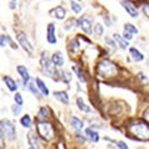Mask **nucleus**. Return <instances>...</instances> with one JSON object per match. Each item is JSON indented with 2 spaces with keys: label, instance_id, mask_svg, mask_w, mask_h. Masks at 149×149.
<instances>
[{
  "label": "nucleus",
  "instance_id": "72a5a7b5",
  "mask_svg": "<svg viewBox=\"0 0 149 149\" xmlns=\"http://www.w3.org/2000/svg\"><path fill=\"white\" fill-rule=\"evenodd\" d=\"M0 148H5V136L0 132Z\"/></svg>",
  "mask_w": 149,
  "mask_h": 149
},
{
  "label": "nucleus",
  "instance_id": "c9c22d12",
  "mask_svg": "<svg viewBox=\"0 0 149 149\" xmlns=\"http://www.w3.org/2000/svg\"><path fill=\"white\" fill-rule=\"evenodd\" d=\"M123 37H124L125 40H128V41H129V40H132V39H133V35H132V34H129V32H127V31H124V32H123Z\"/></svg>",
  "mask_w": 149,
  "mask_h": 149
},
{
  "label": "nucleus",
  "instance_id": "2eb2a0df",
  "mask_svg": "<svg viewBox=\"0 0 149 149\" xmlns=\"http://www.w3.org/2000/svg\"><path fill=\"white\" fill-rule=\"evenodd\" d=\"M51 14H52V16H55L57 20H63V19L66 17V9L62 5H58L51 11Z\"/></svg>",
  "mask_w": 149,
  "mask_h": 149
},
{
  "label": "nucleus",
  "instance_id": "e433bc0d",
  "mask_svg": "<svg viewBox=\"0 0 149 149\" xmlns=\"http://www.w3.org/2000/svg\"><path fill=\"white\" fill-rule=\"evenodd\" d=\"M143 118L147 120V122L149 123V108H147L146 111H144V113H143Z\"/></svg>",
  "mask_w": 149,
  "mask_h": 149
},
{
  "label": "nucleus",
  "instance_id": "9d476101",
  "mask_svg": "<svg viewBox=\"0 0 149 149\" xmlns=\"http://www.w3.org/2000/svg\"><path fill=\"white\" fill-rule=\"evenodd\" d=\"M122 6L127 10V13L129 14L132 17H138L139 16V13H138V10L136 9V6L133 5L132 3H129V1H127V0H122Z\"/></svg>",
  "mask_w": 149,
  "mask_h": 149
},
{
  "label": "nucleus",
  "instance_id": "20e7f679",
  "mask_svg": "<svg viewBox=\"0 0 149 149\" xmlns=\"http://www.w3.org/2000/svg\"><path fill=\"white\" fill-rule=\"evenodd\" d=\"M0 132H1L8 141H14L16 137V128L14 123L9 119L0 120Z\"/></svg>",
  "mask_w": 149,
  "mask_h": 149
},
{
  "label": "nucleus",
  "instance_id": "4c0bfd02",
  "mask_svg": "<svg viewBox=\"0 0 149 149\" xmlns=\"http://www.w3.org/2000/svg\"><path fill=\"white\" fill-rule=\"evenodd\" d=\"M14 1H16V0H14Z\"/></svg>",
  "mask_w": 149,
  "mask_h": 149
},
{
  "label": "nucleus",
  "instance_id": "5701e85b",
  "mask_svg": "<svg viewBox=\"0 0 149 149\" xmlns=\"http://www.w3.org/2000/svg\"><path fill=\"white\" fill-rule=\"evenodd\" d=\"M50 116V109L47 107H41L39 109V118L40 119H47Z\"/></svg>",
  "mask_w": 149,
  "mask_h": 149
},
{
  "label": "nucleus",
  "instance_id": "0eeeda50",
  "mask_svg": "<svg viewBox=\"0 0 149 149\" xmlns=\"http://www.w3.org/2000/svg\"><path fill=\"white\" fill-rule=\"evenodd\" d=\"M16 71H17L19 74H20V78L22 80L24 87L27 86V83H29V81H30V73H29V70H27V67L22 66V65H19V66H16Z\"/></svg>",
  "mask_w": 149,
  "mask_h": 149
},
{
  "label": "nucleus",
  "instance_id": "7ed1b4c3",
  "mask_svg": "<svg viewBox=\"0 0 149 149\" xmlns=\"http://www.w3.org/2000/svg\"><path fill=\"white\" fill-rule=\"evenodd\" d=\"M117 72H118L117 66L112 61H109V60H103V61H101L97 65V73L101 77H104V78L113 77L117 74Z\"/></svg>",
  "mask_w": 149,
  "mask_h": 149
},
{
  "label": "nucleus",
  "instance_id": "ddd939ff",
  "mask_svg": "<svg viewBox=\"0 0 149 149\" xmlns=\"http://www.w3.org/2000/svg\"><path fill=\"white\" fill-rule=\"evenodd\" d=\"M54 97L57 101L61 102L62 104H68L70 103L68 95H67V92H65V91H55L54 92Z\"/></svg>",
  "mask_w": 149,
  "mask_h": 149
},
{
  "label": "nucleus",
  "instance_id": "c85d7f7f",
  "mask_svg": "<svg viewBox=\"0 0 149 149\" xmlns=\"http://www.w3.org/2000/svg\"><path fill=\"white\" fill-rule=\"evenodd\" d=\"M14 101H15L16 104L21 106V107H22V104H24V98H22L21 93H19V92H15V95H14Z\"/></svg>",
  "mask_w": 149,
  "mask_h": 149
},
{
  "label": "nucleus",
  "instance_id": "f3484780",
  "mask_svg": "<svg viewBox=\"0 0 149 149\" xmlns=\"http://www.w3.org/2000/svg\"><path fill=\"white\" fill-rule=\"evenodd\" d=\"M129 54L134 62H142L144 60V55L142 52H139L138 49H136V47H129Z\"/></svg>",
  "mask_w": 149,
  "mask_h": 149
},
{
  "label": "nucleus",
  "instance_id": "f03ea898",
  "mask_svg": "<svg viewBox=\"0 0 149 149\" xmlns=\"http://www.w3.org/2000/svg\"><path fill=\"white\" fill-rule=\"evenodd\" d=\"M36 128H37V134H39V137L42 138L45 142H51L55 138L54 125L50 122H47V120L42 119L41 122H37Z\"/></svg>",
  "mask_w": 149,
  "mask_h": 149
},
{
  "label": "nucleus",
  "instance_id": "f704fd0d",
  "mask_svg": "<svg viewBox=\"0 0 149 149\" xmlns=\"http://www.w3.org/2000/svg\"><path fill=\"white\" fill-rule=\"evenodd\" d=\"M116 146H117V148H120V149H127L128 148V146L124 142H116Z\"/></svg>",
  "mask_w": 149,
  "mask_h": 149
},
{
  "label": "nucleus",
  "instance_id": "6e6552de",
  "mask_svg": "<svg viewBox=\"0 0 149 149\" xmlns=\"http://www.w3.org/2000/svg\"><path fill=\"white\" fill-rule=\"evenodd\" d=\"M56 26L55 24H49L47 25V36H46V40H47V42L50 45H56V42H57V39H56Z\"/></svg>",
  "mask_w": 149,
  "mask_h": 149
},
{
  "label": "nucleus",
  "instance_id": "393cba45",
  "mask_svg": "<svg viewBox=\"0 0 149 149\" xmlns=\"http://www.w3.org/2000/svg\"><path fill=\"white\" fill-rule=\"evenodd\" d=\"M123 30L124 31H127V32H129V34H132V35H136V34H138V29L134 25H132V24H124V26H123Z\"/></svg>",
  "mask_w": 149,
  "mask_h": 149
},
{
  "label": "nucleus",
  "instance_id": "7c9ffc66",
  "mask_svg": "<svg viewBox=\"0 0 149 149\" xmlns=\"http://www.w3.org/2000/svg\"><path fill=\"white\" fill-rule=\"evenodd\" d=\"M103 32H104L103 25H101V24H96L95 25V34L97 36H102V35H103Z\"/></svg>",
  "mask_w": 149,
  "mask_h": 149
},
{
  "label": "nucleus",
  "instance_id": "f257e3e1",
  "mask_svg": "<svg viewBox=\"0 0 149 149\" xmlns=\"http://www.w3.org/2000/svg\"><path fill=\"white\" fill-rule=\"evenodd\" d=\"M128 132L134 134L132 139L136 141H149V125L144 122H134L128 125Z\"/></svg>",
  "mask_w": 149,
  "mask_h": 149
},
{
  "label": "nucleus",
  "instance_id": "2f4dec72",
  "mask_svg": "<svg viewBox=\"0 0 149 149\" xmlns=\"http://www.w3.org/2000/svg\"><path fill=\"white\" fill-rule=\"evenodd\" d=\"M6 41H10L9 36L6 35H0V47H4L6 45Z\"/></svg>",
  "mask_w": 149,
  "mask_h": 149
},
{
  "label": "nucleus",
  "instance_id": "a211bd4d",
  "mask_svg": "<svg viewBox=\"0 0 149 149\" xmlns=\"http://www.w3.org/2000/svg\"><path fill=\"white\" fill-rule=\"evenodd\" d=\"M35 83H36V86H37V88H39V91H40L41 95H44L45 97H46V96H49L50 91H49L47 86L45 85V82H44L42 80H41V78L36 77V78H35Z\"/></svg>",
  "mask_w": 149,
  "mask_h": 149
},
{
  "label": "nucleus",
  "instance_id": "39448f33",
  "mask_svg": "<svg viewBox=\"0 0 149 149\" xmlns=\"http://www.w3.org/2000/svg\"><path fill=\"white\" fill-rule=\"evenodd\" d=\"M16 37H17L19 44L21 45V47L24 49L27 54L32 55V52H34V46L31 45V42L29 41V39H27V36L24 34V32H17Z\"/></svg>",
  "mask_w": 149,
  "mask_h": 149
},
{
  "label": "nucleus",
  "instance_id": "b1692460",
  "mask_svg": "<svg viewBox=\"0 0 149 149\" xmlns=\"http://www.w3.org/2000/svg\"><path fill=\"white\" fill-rule=\"evenodd\" d=\"M27 87H29V90L31 91L32 95L37 96V95L40 93V91H39V88H37V86H35V80H31V78H30L29 83H27Z\"/></svg>",
  "mask_w": 149,
  "mask_h": 149
},
{
  "label": "nucleus",
  "instance_id": "412c9836",
  "mask_svg": "<svg viewBox=\"0 0 149 149\" xmlns=\"http://www.w3.org/2000/svg\"><path fill=\"white\" fill-rule=\"evenodd\" d=\"M20 123L24 128H31L32 122H31V117L29 114H24L22 117L20 118Z\"/></svg>",
  "mask_w": 149,
  "mask_h": 149
},
{
  "label": "nucleus",
  "instance_id": "4468645a",
  "mask_svg": "<svg viewBox=\"0 0 149 149\" xmlns=\"http://www.w3.org/2000/svg\"><path fill=\"white\" fill-rule=\"evenodd\" d=\"M3 81L5 82V86L8 87V90L10 92H16L17 90V83L16 81L14 80V78H11L10 76H4L3 77Z\"/></svg>",
  "mask_w": 149,
  "mask_h": 149
},
{
  "label": "nucleus",
  "instance_id": "473e14b6",
  "mask_svg": "<svg viewBox=\"0 0 149 149\" xmlns=\"http://www.w3.org/2000/svg\"><path fill=\"white\" fill-rule=\"evenodd\" d=\"M142 9H143L144 15L149 17V3H144V4H143V6H142Z\"/></svg>",
  "mask_w": 149,
  "mask_h": 149
},
{
  "label": "nucleus",
  "instance_id": "bb28decb",
  "mask_svg": "<svg viewBox=\"0 0 149 149\" xmlns=\"http://www.w3.org/2000/svg\"><path fill=\"white\" fill-rule=\"evenodd\" d=\"M72 70H73V72L76 73V76L78 77V80H80L81 82H86V77L83 76L82 71H80V70H78V67H77V66H72Z\"/></svg>",
  "mask_w": 149,
  "mask_h": 149
},
{
  "label": "nucleus",
  "instance_id": "4be33fe9",
  "mask_svg": "<svg viewBox=\"0 0 149 149\" xmlns=\"http://www.w3.org/2000/svg\"><path fill=\"white\" fill-rule=\"evenodd\" d=\"M60 77H61V81L65 83H70L72 80V74L68 71H61L60 72Z\"/></svg>",
  "mask_w": 149,
  "mask_h": 149
},
{
  "label": "nucleus",
  "instance_id": "423d86ee",
  "mask_svg": "<svg viewBox=\"0 0 149 149\" xmlns=\"http://www.w3.org/2000/svg\"><path fill=\"white\" fill-rule=\"evenodd\" d=\"M78 26L85 31V34H87V35L92 34V22L87 16H82L80 20H78Z\"/></svg>",
  "mask_w": 149,
  "mask_h": 149
},
{
  "label": "nucleus",
  "instance_id": "9b49d317",
  "mask_svg": "<svg viewBox=\"0 0 149 149\" xmlns=\"http://www.w3.org/2000/svg\"><path fill=\"white\" fill-rule=\"evenodd\" d=\"M27 141H29V144L31 148H41L40 146V139H39V136H37V133L35 132H31L27 134Z\"/></svg>",
  "mask_w": 149,
  "mask_h": 149
},
{
  "label": "nucleus",
  "instance_id": "dca6fc26",
  "mask_svg": "<svg viewBox=\"0 0 149 149\" xmlns=\"http://www.w3.org/2000/svg\"><path fill=\"white\" fill-rule=\"evenodd\" d=\"M112 39H113L116 41V44H117L120 49H128V40H124V37L123 36H120L119 34H113V36H112Z\"/></svg>",
  "mask_w": 149,
  "mask_h": 149
},
{
  "label": "nucleus",
  "instance_id": "a878e982",
  "mask_svg": "<svg viewBox=\"0 0 149 149\" xmlns=\"http://www.w3.org/2000/svg\"><path fill=\"white\" fill-rule=\"evenodd\" d=\"M71 9H72V11L74 13V14H80L81 11H82V5H80L78 3H76L74 0H71Z\"/></svg>",
  "mask_w": 149,
  "mask_h": 149
},
{
  "label": "nucleus",
  "instance_id": "c756f323",
  "mask_svg": "<svg viewBox=\"0 0 149 149\" xmlns=\"http://www.w3.org/2000/svg\"><path fill=\"white\" fill-rule=\"evenodd\" d=\"M11 113L13 116H15V117H17L19 114L21 113V106H19V104H13L11 106Z\"/></svg>",
  "mask_w": 149,
  "mask_h": 149
},
{
  "label": "nucleus",
  "instance_id": "6ab92c4d",
  "mask_svg": "<svg viewBox=\"0 0 149 149\" xmlns=\"http://www.w3.org/2000/svg\"><path fill=\"white\" fill-rule=\"evenodd\" d=\"M70 124H71V127L74 129V130H81L83 128V122L78 118V117H74L72 116L71 117V120H70Z\"/></svg>",
  "mask_w": 149,
  "mask_h": 149
},
{
  "label": "nucleus",
  "instance_id": "aec40b11",
  "mask_svg": "<svg viewBox=\"0 0 149 149\" xmlns=\"http://www.w3.org/2000/svg\"><path fill=\"white\" fill-rule=\"evenodd\" d=\"M76 103H77L78 109L82 111V112H85V113H91V112H92V109L88 107V104L85 103V101H83V98H81V97H78V98H77Z\"/></svg>",
  "mask_w": 149,
  "mask_h": 149
},
{
  "label": "nucleus",
  "instance_id": "1a4fd4ad",
  "mask_svg": "<svg viewBox=\"0 0 149 149\" xmlns=\"http://www.w3.org/2000/svg\"><path fill=\"white\" fill-rule=\"evenodd\" d=\"M51 61H52L55 67H62L65 65V57L61 51H56V52L52 54L51 56Z\"/></svg>",
  "mask_w": 149,
  "mask_h": 149
},
{
  "label": "nucleus",
  "instance_id": "f8f14e48",
  "mask_svg": "<svg viewBox=\"0 0 149 149\" xmlns=\"http://www.w3.org/2000/svg\"><path fill=\"white\" fill-rule=\"evenodd\" d=\"M85 133H86V137L90 139L92 143H97L100 141V134L97 130L93 129V127H88L85 129Z\"/></svg>",
  "mask_w": 149,
  "mask_h": 149
},
{
  "label": "nucleus",
  "instance_id": "cd10ccee",
  "mask_svg": "<svg viewBox=\"0 0 149 149\" xmlns=\"http://www.w3.org/2000/svg\"><path fill=\"white\" fill-rule=\"evenodd\" d=\"M78 47H80V44H78L77 40H71V42H70V51H71L72 54H74L76 51L78 50Z\"/></svg>",
  "mask_w": 149,
  "mask_h": 149
}]
</instances>
